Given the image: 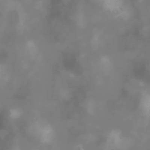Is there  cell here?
<instances>
[{
    "instance_id": "1",
    "label": "cell",
    "mask_w": 150,
    "mask_h": 150,
    "mask_svg": "<svg viewBox=\"0 0 150 150\" xmlns=\"http://www.w3.org/2000/svg\"><path fill=\"white\" fill-rule=\"evenodd\" d=\"M7 77L6 71L3 68L0 67V83L6 81Z\"/></svg>"
},
{
    "instance_id": "2",
    "label": "cell",
    "mask_w": 150,
    "mask_h": 150,
    "mask_svg": "<svg viewBox=\"0 0 150 150\" xmlns=\"http://www.w3.org/2000/svg\"><path fill=\"white\" fill-rule=\"evenodd\" d=\"M10 114L13 118L17 119L21 116V112L18 109H13L10 111Z\"/></svg>"
}]
</instances>
